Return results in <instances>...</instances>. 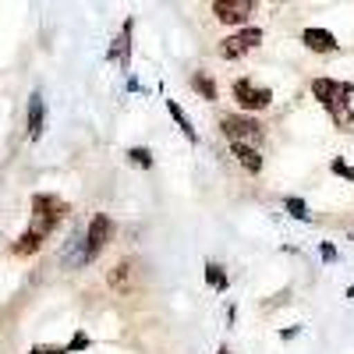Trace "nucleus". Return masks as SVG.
<instances>
[{
    "instance_id": "f257e3e1",
    "label": "nucleus",
    "mask_w": 354,
    "mask_h": 354,
    "mask_svg": "<svg viewBox=\"0 0 354 354\" xmlns=\"http://www.w3.org/2000/svg\"><path fill=\"white\" fill-rule=\"evenodd\" d=\"M312 96L330 110L333 124L340 131H354V113H351V96H354V82H333V78H315L312 82Z\"/></svg>"
},
{
    "instance_id": "f03ea898",
    "label": "nucleus",
    "mask_w": 354,
    "mask_h": 354,
    "mask_svg": "<svg viewBox=\"0 0 354 354\" xmlns=\"http://www.w3.org/2000/svg\"><path fill=\"white\" fill-rule=\"evenodd\" d=\"M64 213H68V205L57 198V195H36L32 198V234H39V238H46V234L64 220Z\"/></svg>"
},
{
    "instance_id": "7ed1b4c3",
    "label": "nucleus",
    "mask_w": 354,
    "mask_h": 354,
    "mask_svg": "<svg viewBox=\"0 0 354 354\" xmlns=\"http://www.w3.org/2000/svg\"><path fill=\"white\" fill-rule=\"evenodd\" d=\"M220 128L230 138V145H252V149H259V142H262V124L255 117L227 113V117H220Z\"/></svg>"
},
{
    "instance_id": "20e7f679",
    "label": "nucleus",
    "mask_w": 354,
    "mask_h": 354,
    "mask_svg": "<svg viewBox=\"0 0 354 354\" xmlns=\"http://www.w3.org/2000/svg\"><path fill=\"white\" fill-rule=\"evenodd\" d=\"M110 238H113V220H110L106 213H96L93 223H88V230H85V259L93 262V259L106 248Z\"/></svg>"
},
{
    "instance_id": "39448f33",
    "label": "nucleus",
    "mask_w": 354,
    "mask_h": 354,
    "mask_svg": "<svg viewBox=\"0 0 354 354\" xmlns=\"http://www.w3.org/2000/svg\"><path fill=\"white\" fill-rule=\"evenodd\" d=\"M234 100H238L241 110H266L273 103V93L270 88H259L252 78H238L234 82Z\"/></svg>"
},
{
    "instance_id": "423d86ee",
    "label": "nucleus",
    "mask_w": 354,
    "mask_h": 354,
    "mask_svg": "<svg viewBox=\"0 0 354 354\" xmlns=\"http://www.w3.org/2000/svg\"><path fill=\"white\" fill-rule=\"evenodd\" d=\"M259 43H262V28H241V32H234L220 43V57L223 61H238V57H245Z\"/></svg>"
},
{
    "instance_id": "0eeeda50",
    "label": "nucleus",
    "mask_w": 354,
    "mask_h": 354,
    "mask_svg": "<svg viewBox=\"0 0 354 354\" xmlns=\"http://www.w3.org/2000/svg\"><path fill=\"white\" fill-rule=\"evenodd\" d=\"M213 15H216L223 25H245V21L255 15V4H252V0H216Z\"/></svg>"
},
{
    "instance_id": "6e6552de",
    "label": "nucleus",
    "mask_w": 354,
    "mask_h": 354,
    "mask_svg": "<svg viewBox=\"0 0 354 354\" xmlns=\"http://www.w3.org/2000/svg\"><path fill=\"white\" fill-rule=\"evenodd\" d=\"M301 43H305L308 50H315V53H333V50H340L337 36L326 32V28H305V32H301Z\"/></svg>"
},
{
    "instance_id": "1a4fd4ad",
    "label": "nucleus",
    "mask_w": 354,
    "mask_h": 354,
    "mask_svg": "<svg viewBox=\"0 0 354 354\" xmlns=\"http://www.w3.org/2000/svg\"><path fill=\"white\" fill-rule=\"evenodd\" d=\"M131 28H135V21L128 18L124 28H121V36H117L113 46H110V61H113V64H121V68L131 64Z\"/></svg>"
},
{
    "instance_id": "9d476101",
    "label": "nucleus",
    "mask_w": 354,
    "mask_h": 354,
    "mask_svg": "<svg viewBox=\"0 0 354 354\" xmlns=\"http://www.w3.org/2000/svg\"><path fill=\"white\" fill-rule=\"evenodd\" d=\"M43 121H46V106H43V96L32 93L28 96V138H39L43 135Z\"/></svg>"
},
{
    "instance_id": "9b49d317",
    "label": "nucleus",
    "mask_w": 354,
    "mask_h": 354,
    "mask_svg": "<svg viewBox=\"0 0 354 354\" xmlns=\"http://www.w3.org/2000/svg\"><path fill=\"white\" fill-rule=\"evenodd\" d=\"M61 262H64V266H85V262H88V259H85V234H71V238L64 241Z\"/></svg>"
},
{
    "instance_id": "f8f14e48",
    "label": "nucleus",
    "mask_w": 354,
    "mask_h": 354,
    "mask_svg": "<svg viewBox=\"0 0 354 354\" xmlns=\"http://www.w3.org/2000/svg\"><path fill=\"white\" fill-rule=\"evenodd\" d=\"M230 153H234V160H238L248 174H259L262 170V153L252 149V145H230Z\"/></svg>"
},
{
    "instance_id": "ddd939ff",
    "label": "nucleus",
    "mask_w": 354,
    "mask_h": 354,
    "mask_svg": "<svg viewBox=\"0 0 354 354\" xmlns=\"http://www.w3.org/2000/svg\"><path fill=\"white\" fill-rule=\"evenodd\" d=\"M167 110H170V117L177 121V128L185 131V138H188V142H198V131H195V124L188 121V113H185L181 106H177V100H167Z\"/></svg>"
},
{
    "instance_id": "4468645a",
    "label": "nucleus",
    "mask_w": 354,
    "mask_h": 354,
    "mask_svg": "<svg viewBox=\"0 0 354 354\" xmlns=\"http://www.w3.org/2000/svg\"><path fill=\"white\" fill-rule=\"evenodd\" d=\"M110 287L113 290H131V262H117L113 270H110Z\"/></svg>"
},
{
    "instance_id": "2eb2a0df",
    "label": "nucleus",
    "mask_w": 354,
    "mask_h": 354,
    "mask_svg": "<svg viewBox=\"0 0 354 354\" xmlns=\"http://www.w3.org/2000/svg\"><path fill=\"white\" fill-rule=\"evenodd\" d=\"M283 209H287L294 220H301V223H308V220H312V213H308L305 198H298V195H287V198H283Z\"/></svg>"
},
{
    "instance_id": "dca6fc26",
    "label": "nucleus",
    "mask_w": 354,
    "mask_h": 354,
    "mask_svg": "<svg viewBox=\"0 0 354 354\" xmlns=\"http://www.w3.org/2000/svg\"><path fill=\"white\" fill-rule=\"evenodd\" d=\"M192 88L202 100H216V82L209 75H192Z\"/></svg>"
},
{
    "instance_id": "f3484780",
    "label": "nucleus",
    "mask_w": 354,
    "mask_h": 354,
    "mask_svg": "<svg viewBox=\"0 0 354 354\" xmlns=\"http://www.w3.org/2000/svg\"><path fill=\"white\" fill-rule=\"evenodd\" d=\"M39 245H43V238H39V234H32V230H25L21 238H18V245H15V252H18V255H32V252H36Z\"/></svg>"
},
{
    "instance_id": "a211bd4d",
    "label": "nucleus",
    "mask_w": 354,
    "mask_h": 354,
    "mask_svg": "<svg viewBox=\"0 0 354 354\" xmlns=\"http://www.w3.org/2000/svg\"><path fill=\"white\" fill-rule=\"evenodd\" d=\"M205 280H209L216 290H227V273L220 262H205Z\"/></svg>"
},
{
    "instance_id": "6ab92c4d",
    "label": "nucleus",
    "mask_w": 354,
    "mask_h": 354,
    "mask_svg": "<svg viewBox=\"0 0 354 354\" xmlns=\"http://www.w3.org/2000/svg\"><path fill=\"white\" fill-rule=\"evenodd\" d=\"M128 160H131L135 167H153V153H149V149H142V145L128 149Z\"/></svg>"
},
{
    "instance_id": "aec40b11",
    "label": "nucleus",
    "mask_w": 354,
    "mask_h": 354,
    "mask_svg": "<svg viewBox=\"0 0 354 354\" xmlns=\"http://www.w3.org/2000/svg\"><path fill=\"white\" fill-rule=\"evenodd\" d=\"M330 170H333V174H337V177H347V181H351V185H354V167H347V163H344V160H340V156H337V160H333V163H330Z\"/></svg>"
},
{
    "instance_id": "412c9836",
    "label": "nucleus",
    "mask_w": 354,
    "mask_h": 354,
    "mask_svg": "<svg viewBox=\"0 0 354 354\" xmlns=\"http://www.w3.org/2000/svg\"><path fill=\"white\" fill-rule=\"evenodd\" d=\"M82 347H88V337L85 333H75V340L68 344V351H82Z\"/></svg>"
},
{
    "instance_id": "4be33fe9",
    "label": "nucleus",
    "mask_w": 354,
    "mask_h": 354,
    "mask_svg": "<svg viewBox=\"0 0 354 354\" xmlns=\"http://www.w3.org/2000/svg\"><path fill=\"white\" fill-rule=\"evenodd\" d=\"M32 354H68V347H32Z\"/></svg>"
},
{
    "instance_id": "5701e85b",
    "label": "nucleus",
    "mask_w": 354,
    "mask_h": 354,
    "mask_svg": "<svg viewBox=\"0 0 354 354\" xmlns=\"http://www.w3.org/2000/svg\"><path fill=\"white\" fill-rule=\"evenodd\" d=\"M322 259L333 262V259H337V248H333V245H322Z\"/></svg>"
},
{
    "instance_id": "b1692460",
    "label": "nucleus",
    "mask_w": 354,
    "mask_h": 354,
    "mask_svg": "<svg viewBox=\"0 0 354 354\" xmlns=\"http://www.w3.org/2000/svg\"><path fill=\"white\" fill-rule=\"evenodd\" d=\"M216 354H230V351H227V347H220V351H216Z\"/></svg>"
}]
</instances>
